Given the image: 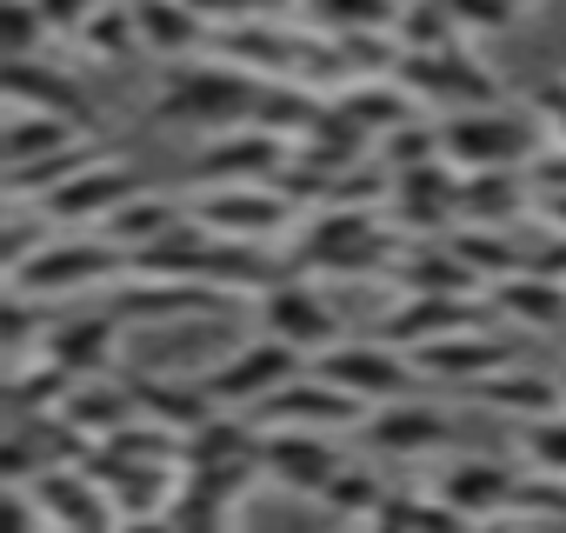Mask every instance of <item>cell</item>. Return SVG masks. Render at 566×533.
Here are the masks:
<instances>
[{"mask_svg": "<svg viewBox=\"0 0 566 533\" xmlns=\"http://www.w3.org/2000/svg\"><path fill=\"white\" fill-rule=\"evenodd\" d=\"M506 8H526V0H506Z\"/></svg>", "mask_w": 566, "mask_h": 533, "instance_id": "30bf717a", "label": "cell"}, {"mask_svg": "<svg viewBox=\"0 0 566 533\" xmlns=\"http://www.w3.org/2000/svg\"><path fill=\"white\" fill-rule=\"evenodd\" d=\"M553 213H559V227H566V194H553Z\"/></svg>", "mask_w": 566, "mask_h": 533, "instance_id": "9c48e42d", "label": "cell"}, {"mask_svg": "<svg viewBox=\"0 0 566 533\" xmlns=\"http://www.w3.org/2000/svg\"><path fill=\"white\" fill-rule=\"evenodd\" d=\"M526 447H533V460H539L546 473H559V480H566V420L533 427V433H526Z\"/></svg>", "mask_w": 566, "mask_h": 533, "instance_id": "ba28073f", "label": "cell"}, {"mask_svg": "<svg viewBox=\"0 0 566 533\" xmlns=\"http://www.w3.org/2000/svg\"><path fill=\"white\" fill-rule=\"evenodd\" d=\"M94 266H101V253H87V247H67V253H48L41 260V288H67V281H87L94 274Z\"/></svg>", "mask_w": 566, "mask_h": 533, "instance_id": "8992f818", "label": "cell"}, {"mask_svg": "<svg viewBox=\"0 0 566 533\" xmlns=\"http://www.w3.org/2000/svg\"><path fill=\"white\" fill-rule=\"evenodd\" d=\"M447 147H453L467 167H506V160L526 154V127L506 121V114H467V121H453Z\"/></svg>", "mask_w": 566, "mask_h": 533, "instance_id": "6da1fadb", "label": "cell"}, {"mask_svg": "<svg viewBox=\"0 0 566 533\" xmlns=\"http://www.w3.org/2000/svg\"><path fill=\"white\" fill-rule=\"evenodd\" d=\"M266 314H273V334H280V341H327V307L307 301V294H294V288L273 294Z\"/></svg>", "mask_w": 566, "mask_h": 533, "instance_id": "5b68a950", "label": "cell"}, {"mask_svg": "<svg viewBox=\"0 0 566 533\" xmlns=\"http://www.w3.org/2000/svg\"><path fill=\"white\" fill-rule=\"evenodd\" d=\"M447 500L453 506H500V500H513V473L506 467H486V460H467V467H453Z\"/></svg>", "mask_w": 566, "mask_h": 533, "instance_id": "277c9868", "label": "cell"}, {"mask_svg": "<svg viewBox=\"0 0 566 533\" xmlns=\"http://www.w3.org/2000/svg\"><path fill=\"white\" fill-rule=\"evenodd\" d=\"M327 380L334 387H347V394H394L400 387V367L394 360H380V354H367V347H354V354H334L327 360Z\"/></svg>", "mask_w": 566, "mask_h": 533, "instance_id": "3957f363", "label": "cell"}, {"mask_svg": "<svg viewBox=\"0 0 566 533\" xmlns=\"http://www.w3.org/2000/svg\"><path fill=\"white\" fill-rule=\"evenodd\" d=\"M287 367H294V354H287V347H253V354H240V360L213 380V394H220V400H247V394L273 387Z\"/></svg>", "mask_w": 566, "mask_h": 533, "instance_id": "7a4b0ae2", "label": "cell"}, {"mask_svg": "<svg viewBox=\"0 0 566 533\" xmlns=\"http://www.w3.org/2000/svg\"><path fill=\"white\" fill-rule=\"evenodd\" d=\"M433 433H440V420H433V414H387L380 447H427Z\"/></svg>", "mask_w": 566, "mask_h": 533, "instance_id": "52a82bcc", "label": "cell"}]
</instances>
